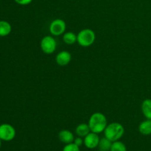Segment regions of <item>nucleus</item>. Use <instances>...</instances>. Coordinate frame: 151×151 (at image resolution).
I'll return each instance as SVG.
<instances>
[{
    "instance_id": "1",
    "label": "nucleus",
    "mask_w": 151,
    "mask_h": 151,
    "mask_svg": "<svg viewBox=\"0 0 151 151\" xmlns=\"http://www.w3.org/2000/svg\"><path fill=\"white\" fill-rule=\"evenodd\" d=\"M88 124L91 132L100 134L104 132L107 126V119L103 114L95 112L90 116Z\"/></svg>"
},
{
    "instance_id": "2",
    "label": "nucleus",
    "mask_w": 151,
    "mask_h": 151,
    "mask_svg": "<svg viewBox=\"0 0 151 151\" xmlns=\"http://www.w3.org/2000/svg\"><path fill=\"white\" fill-rule=\"evenodd\" d=\"M124 133H125V128L123 125L116 122L107 125L104 131L105 137L111 140L112 142L120 139L124 135Z\"/></svg>"
},
{
    "instance_id": "3",
    "label": "nucleus",
    "mask_w": 151,
    "mask_h": 151,
    "mask_svg": "<svg viewBox=\"0 0 151 151\" xmlns=\"http://www.w3.org/2000/svg\"><path fill=\"white\" fill-rule=\"evenodd\" d=\"M95 38V32L92 29L86 28L78 32L77 35V42L81 47H88L94 44Z\"/></svg>"
},
{
    "instance_id": "4",
    "label": "nucleus",
    "mask_w": 151,
    "mask_h": 151,
    "mask_svg": "<svg viewBox=\"0 0 151 151\" xmlns=\"http://www.w3.org/2000/svg\"><path fill=\"white\" fill-rule=\"evenodd\" d=\"M57 42L51 35L44 36L41 41V49L45 54H52L56 50Z\"/></svg>"
},
{
    "instance_id": "5",
    "label": "nucleus",
    "mask_w": 151,
    "mask_h": 151,
    "mask_svg": "<svg viewBox=\"0 0 151 151\" xmlns=\"http://www.w3.org/2000/svg\"><path fill=\"white\" fill-rule=\"evenodd\" d=\"M16 137V130L10 124H1L0 125V139L3 141L9 142Z\"/></svg>"
},
{
    "instance_id": "6",
    "label": "nucleus",
    "mask_w": 151,
    "mask_h": 151,
    "mask_svg": "<svg viewBox=\"0 0 151 151\" xmlns=\"http://www.w3.org/2000/svg\"><path fill=\"white\" fill-rule=\"evenodd\" d=\"M66 25L63 20L60 19H55L50 24V32L52 35L58 36L64 33Z\"/></svg>"
},
{
    "instance_id": "7",
    "label": "nucleus",
    "mask_w": 151,
    "mask_h": 151,
    "mask_svg": "<svg viewBox=\"0 0 151 151\" xmlns=\"http://www.w3.org/2000/svg\"><path fill=\"white\" fill-rule=\"evenodd\" d=\"M100 137L98 134L94 132H90L88 135L84 137V143L86 147L88 149H94L97 147L100 142Z\"/></svg>"
},
{
    "instance_id": "8",
    "label": "nucleus",
    "mask_w": 151,
    "mask_h": 151,
    "mask_svg": "<svg viewBox=\"0 0 151 151\" xmlns=\"http://www.w3.org/2000/svg\"><path fill=\"white\" fill-rule=\"evenodd\" d=\"M72 60V55L68 51H61L56 55L55 61L59 66H64L69 63Z\"/></svg>"
},
{
    "instance_id": "9",
    "label": "nucleus",
    "mask_w": 151,
    "mask_h": 151,
    "mask_svg": "<svg viewBox=\"0 0 151 151\" xmlns=\"http://www.w3.org/2000/svg\"><path fill=\"white\" fill-rule=\"evenodd\" d=\"M58 139L61 142L67 145L73 142L75 137L74 134L69 130H62L59 132Z\"/></svg>"
},
{
    "instance_id": "10",
    "label": "nucleus",
    "mask_w": 151,
    "mask_h": 151,
    "mask_svg": "<svg viewBox=\"0 0 151 151\" xmlns=\"http://www.w3.org/2000/svg\"><path fill=\"white\" fill-rule=\"evenodd\" d=\"M141 109L145 117L151 119V99H145L142 103Z\"/></svg>"
},
{
    "instance_id": "11",
    "label": "nucleus",
    "mask_w": 151,
    "mask_h": 151,
    "mask_svg": "<svg viewBox=\"0 0 151 151\" xmlns=\"http://www.w3.org/2000/svg\"><path fill=\"white\" fill-rule=\"evenodd\" d=\"M139 131L143 135H150L151 134V119H146L139 125Z\"/></svg>"
},
{
    "instance_id": "12",
    "label": "nucleus",
    "mask_w": 151,
    "mask_h": 151,
    "mask_svg": "<svg viewBox=\"0 0 151 151\" xmlns=\"http://www.w3.org/2000/svg\"><path fill=\"white\" fill-rule=\"evenodd\" d=\"M90 132H91V130L88 126V124L86 123L80 124L76 127V129H75V133L80 137H85Z\"/></svg>"
},
{
    "instance_id": "13",
    "label": "nucleus",
    "mask_w": 151,
    "mask_h": 151,
    "mask_svg": "<svg viewBox=\"0 0 151 151\" xmlns=\"http://www.w3.org/2000/svg\"><path fill=\"white\" fill-rule=\"evenodd\" d=\"M11 30V25L9 22L6 21H0V36H7L10 33Z\"/></svg>"
},
{
    "instance_id": "14",
    "label": "nucleus",
    "mask_w": 151,
    "mask_h": 151,
    "mask_svg": "<svg viewBox=\"0 0 151 151\" xmlns=\"http://www.w3.org/2000/svg\"><path fill=\"white\" fill-rule=\"evenodd\" d=\"M111 145L112 142L105 137L103 138L100 139L97 147H98L100 151H110Z\"/></svg>"
},
{
    "instance_id": "15",
    "label": "nucleus",
    "mask_w": 151,
    "mask_h": 151,
    "mask_svg": "<svg viewBox=\"0 0 151 151\" xmlns=\"http://www.w3.org/2000/svg\"><path fill=\"white\" fill-rule=\"evenodd\" d=\"M63 41L65 44H74L77 41V35L75 32H67L63 34Z\"/></svg>"
},
{
    "instance_id": "16",
    "label": "nucleus",
    "mask_w": 151,
    "mask_h": 151,
    "mask_svg": "<svg viewBox=\"0 0 151 151\" xmlns=\"http://www.w3.org/2000/svg\"><path fill=\"white\" fill-rule=\"evenodd\" d=\"M110 151H127L126 146L123 142L119 141V140L113 142Z\"/></svg>"
},
{
    "instance_id": "17",
    "label": "nucleus",
    "mask_w": 151,
    "mask_h": 151,
    "mask_svg": "<svg viewBox=\"0 0 151 151\" xmlns=\"http://www.w3.org/2000/svg\"><path fill=\"white\" fill-rule=\"evenodd\" d=\"M63 151H80V147L75 144L74 142L67 144L63 147Z\"/></svg>"
},
{
    "instance_id": "18",
    "label": "nucleus",
    "mask_w": 151,
    "mask_h": 151,
    "mask_svg": "<svg viewBox=\"0 0 151 151\" xmlns=\"http://www.w3.org/2000/svg\"><path fill=\"white\" fill-rule=\"evenodd\" d=\"M14 1L20 5H27L32 2V0H14Z\"/></svg>"
},
{
    "instance_id": "19",
    "label": "nucleus",
    "mask_w": 151,
    "mask_h": 151,
    "mask_svg": "<svg viewBox=\"0 0 151 151\" xmlns=\"http://www.w3.org/2000/svg\"><path fill=\"white\" fill-rule=\"evenodd\" d=\"M73 142L75 143L76 145H78V147H80V146H81L83 144L84 141H83V139H82V137H78V138H76V139H74Z\"/></svg>"
},
{
    "instance_id": "20",
    "label": "nucleus",
    "mask_w": 151,
    "mask_h": 151,
    "mask_svg": "<svg viewBox=\"0 0 151 151\" xmlns=\"http://www.w3.org/2000/svg\"><path fill=\"white\" fill-rule=\"evenodd\" d=\"M1 139H0V147H1Z\"/></svg>"
}]
</instances>
